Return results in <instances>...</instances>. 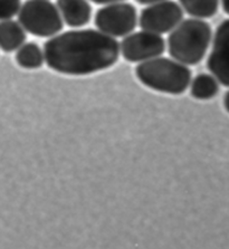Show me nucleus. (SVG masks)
Instances as JSON below:
<instances>
[{"label":"nucleus","instance_id":"obj_1","mask_svg":"<svg viewBox=\"0 0 229 249\" xmlns=\"http://www.w3.org/2000/svg\"><path fill=\"white\" fill-rule=\"evenodd\" d=\"M45 63L70 76H86L114 66L120 44L97 29H73L51 37L44 44Z\"/></svg>","mask_w":229,"mask_h":249},{"label":"nucleus","instance_id":"obj_2","mask_svg":"<svg viewBox=\"0 0 229 249\" xmlns=\"http://www.w3.org/2000/svg\"><path fill=\"white\" fill-rule=\"evenodd\" d=\"M212 40V29L205 19H182L170 32L167 40L171 58L187 66L197 65L205 58Z\"/></svg>","mask_w":229,"mask_h":249},{"label":"nucleus","instance_id":"obj_3","mask_svg":"<svg viewBox=\"0 0 229 249\" xmlns=\"http://www.w3.org/2000/svg\"><path fill=\"white\" fill-rule=\"evenodd\" d=\"M136 76L145 88L170 95H181L193 80V73L187 65L162 56L139 63Z\"/></svg>","mask_w":229,"mask_h":249},{"label":"nucleus","instance_id":"obj_4","mask_svg":"<svg viewBox=\"0 0 229 249\" xmlns=\"http://www.w3.org/2000/svg\"><path fill=\"white\" fill-rule=\"evenodd\" d=\"M18 22L36 37H53L62 32L64 22L56 5L50 0H27L18 13Z\"/></svg>","mask_w":229,"mask_h":249},{"label":"nucleus","instance_id":"obj_5","mask_svg":"<svg viewBox=\"0 0 229 249\" xmlns=\"http://www.w3.org/2000/svg\"><path fill=\"white\" fill-rule=\"evenodd\" d=\"M139 18L136 7L126 1L107 3L95 14L97 30L111 37H125L133 33Z\"/></svg>","mask_w":229,"mask_h":249},{"label":"nucleus","instance_id":"obj_6","mask_svg":"<svg viewBox=\"0 0 229 249\" xmlns=\"http://www.w3.org/2000/svg\"><path fill=\"white\" fill-rule=\"evenodd\" d=\"M166 48L167 43L162 36L143 29L129 34L120 44V53L130 63H142L159 57Z\"/></svg>","mask_w":229,"mask_h":249},{"label":"nucleus","instance_id":"obj_7","mask_svg":"<svg viewBox=\"0 0 229 249\" xmlns=\"http://www.w3.org/2000/svg\"><path fill=\"white\" fill-rule=\"evenodd\" d=\"M183 10L179 3L163 0L148 5L141 11L139 24L143 30L162 35L170 33L183 19Z\"/></svg>","mask_w":229,"mask_h":249},{"label":"nucleus","instance_id":"obj_8","mask_svg":"<svg viewBox=\"0 0 229 249\" xmlns=\"http://www.w3.org/2000/svg\"><path fill=\"white\" fill-rule=\"evenodd\" d=\"M211 41L207 69L219 84L229 88V19L220 22Z\"/></svg>","mask_w":229,"mask_h":249},{"label":"nucleus","instance_id":"obj_9","mask_svg":"<svg viewBox=\"0 0 229 249\" xmlns=\"http://www.w3.org/2000/svg\"><path fill=\"white\" fill-rule=\"evenodd\" d=\"M56 7L63 22L70 27H84L91 20L92 7L88 0H57Z\"/></svg>","mask_w":229,"mask_h":249},{"label":"nucleus","instance_id":"obj_10","mask_svg":"<svg viewBox=\"0 0 229 249\" xmlns=\"http://www.w3.org/2000/svg\"><path fill=\"white\" fill-rule=\"evenodd\" d=\"M27 39L25 29L13 19L0 21V50L5 53L17 51Z\"/></svg>","mask_w":229,"mask_h":249},{"label":"nucleus","instance_id":"obj_11","mask_svg":"<svg viewBox=\"0 0 229 249\" xmlns=\"http://www.w3.org/2000/svg\"><path fill=\"white\" fill-rule=\"evenodd\" d=\"M189 86L191 96L199 101L211 100L219 93V83L211 74H198Z\"/></svg>","mask_w":229,"mask_h":249},{"label":"nucleus","instance_id":"obj_12","mask_svg":"<svg viewBox=\"0 0 229 249\" xmlns=\"http://www.w3.org/2000/svg\"><path fill=\"white\" fill-rule=\"evenodd\" d=\"M18 66L24 70H38L44 65V51L36 43H25L18 48L15 55Z\"/></svg>","mask_w":229,"mask_h":249},{"label":"nucleus","instance_id":"obj_13","mask_svg":"<svg viewBox=\"0 0 229 249\" xmlns=\"http://www.w3.org/2000/svg\"><path fill=\"white\" fill-rule=\"evenodd\" d=\"M220 0H179V5L183 13L193 18L207 19L217 14Z\"/></svg>","mask_w":229,"mask_h":249},{"label":"nucleus","instance_id":"obj_14","mask_svg":"<svg viewBox=\"0 0 229 249\" xmlns=\"http://www.w3.org/2000/svg\"><path fill=\"white\" fill-rule=\"evenodd\" d=\"M21 0H0V21L9 20L18 15Z\"/></svg>","mask_w":229,"mask_h":249},{"label":"nucleus","instance_id":"obj_15","mask_svg":"<svg viewBox=\"0 0 229 249\" xmlns=\"http://www.w3.org/2000/svg\"><path fill=\"white\" fill-rule=\"evenodd\" d=\"M91 1H93L94 3H97V5H107V3L125 1V0H91Z\"/></svg>","mask_w":229,"mask_h":249},{"label":"nucleus","instance_id":"obj_16","mask_svg":"<svg viewBox=\"0 0 229 249\" xmlns=\"http://www.w3.org/2000/svg\"><path fill=\"white\" fill-rule=\"evenodd\" d=\"M223 103H224V107H225V110H226V111L229 113V90H227L226 94H225Z\"/></svg>","mask_w":229,"mask_h":249},{"label":"nucleus","instance_id":"obj_17","mask_svg":"<svg viewBox=\"0 0 229 249\" xmlns=\"http://www.w3.org/2000/svg\"><path fill=\"white\" fill-rule=\"evenodd\" d=\"M221 7H223V10L225 14H227L229 16V0H220Z\"/></svg>","mask_w":229,"mask_h":249},{"label":"nucleus","instance_id":"obj_18","mask_svg":"<svg viewBox=\"0 0 229 249\" xmlns=\"http://www.w3.org/2000/svg\"><path fill=\"white\" fill-rule=\"evenodd\" d=\"M136 1L140 5H151V3L163 1V0H136Z\"/></svg>","mask_w":229,"mask_h":249}]
</instances>
